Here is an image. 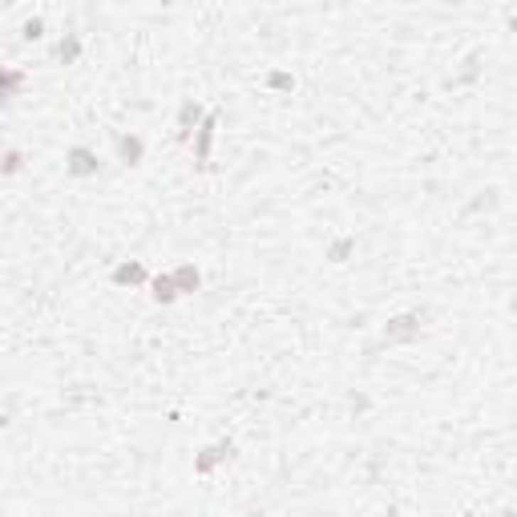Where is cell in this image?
<instances>
[{
	"label": "cell",
	"mask_w": 517,
	"mask_h": 517,
	"mask_svg": "<svg viewBox=\"0 0 517 517\" xmlns=\"http://www.w3.org/2000/svg\"><path fill=\"white\" fill-rule=\"evenodd\" d=\"M28 81L25 69H9V65H0V105H9V101L21 93V85Z\"/></svg>",
	"instance_id": "8992f818"
},
{
	"label": "cell",
	"mask_w": 517,
	"mask_h": 517,
	"mask_svg": "<svg viewBox=\"0 0 517 517\" xmlns=\"http://www.w3.org/2000/svg\"><path fill=\"white\" fill-rule=\"evenodd\" d=\"M267 85H271V89H291L295 81H291V73H271V77H267Z\"/></svg>",
	"instance_id": "9a60e30c"
},
{
	"label": "cell",
	"mask_w": 517,
	"mask_h": 517,
	"mask_svg": "<svg viewBox=\"0 0 517 517\" xmlns=\"http://www.w3.org/2000/svg\"><path fill=\"white\" fill-rule=\"evenodd\" d=\"M114 283L117 287H142V283H150V271L142 263H122L114 267Z\"/></svg>",
	"instance_id": "ba28073f"
},
{
	"label": "cell",
	"mask_w": 517,
	"mask_h": 517,
	"mask_svg": "<svg viewBox=\"0 0 517 517\" xmlns=\"http://www.w3.org/2000/svg\"><path fill=\"white\" fill-rule=\"evenodd\" d=\"M420 328H425V311H404V316L388 319L384 328V340L388 343H404V340H417Z\"/></svg>",
	"instance_id": "7a4b0ae2"
},
{
	"label": "cell",
	"mask_w": 517,
	"mask_h": 517,
	"mask_svg": "<svg viewBox=\"0 0 517 517\" xmlns=\"http://www.w3.org/2000/svg\"><path fill=\"white\" fill-rule=\"evenodd\" d=\"M117 158L126 166H138L142 158H146V138H142V134H122V138H117Z\"/></svg>",
	"instance_id": "52a82bcc"
},
{
	"label": "cell",
	"mask_w": 517,
	"mask_h": 517,
	"mask_svg": "<svg viewBox=\"0 0 517 517\" xmlns=\"http://www.w3.org/2000/svg\"><path fill=\"white\" fill-rule=\"evenodd\" d=\"M97 154L89 150V146H73V150L65 154V170H69V174L73 178H93L97 174Z\"/></svg>",
	"instance_id": "3957f363"
},
{
	"label": "cell",
	"mask_w": 517,
	"mask_h": 517,
	"mask_svg": "<svg viewBox=\"0 0 517 517\" xmlns=\"http://www.w3.org/2000/svg\"><path fill=\"white\" fill-rule=\"evenodd\" d=\"M352 251H356V239H336V242L328 247V259H331V263H343V259H348Z\"/></svg>",
	"instance_id": "7c38bea8"
},
{
	"label": "cell",
	"mask_w": 517,
	"mask_h": 517,
	"mask_svg": "<svg viewBox=\"0 0 517 517\" xmlns=\"http://www.w3.org/2000/svg\"><path fill=\"white\" fill-rule=\"evenodd\" d=\"M215 129H218V110L202 117V126L194 129V166L210 170V146H215Z\"/></svg>",
	"instance_id": "6da1fadb"
},
{
	"label": "cell",
	"mask_w": 517,
	"mask_h": 517,
	"mask_svg": "<svg viewBox=\"0 0 517 517\" xmlns=\"http://www.w3.org/2000/svg\"><path fill=\"white\" fill-rule=\"evenodd\" d=\"M25 166V158H21V150H9L4 154V162H0V174H16Z\"/></svg>",
	"instance_id": "4fadbf2b"
},
{
	"label": "cell",
	"mask_w": 517,
	"mask_h": 517,
	"mask_svg": "<svg viewBox=\"0 0 517 517\" xmlns=\"http://www.w3.org/2000/svg\"><path fill=\"white\" fill-rule=\"evenodd\" d=\"M170 279H174L178 295H186V291H198V287H202V275H198V267H194V263L174 267V271H170Z\"/></svg>",
	"instance_id": "9c48e42d"
},
{
	"label": "cell",
	"mask_w": 517,
	"mask_h": 517,
	"mask_svg": "<svg viewBox=\"0 0 517 517\" xmlns=\"http://www.w3.org/2000/svg\"><path fill=\"white\" fill-rule=\"evenodd\" d=\"M41 33H45V21H41V16H33V21H25V41H37Z\"/></svg>",
	"instance_id": "5bb4252c"
},
{
	"label": "cell",
	"mask_w": 517,
	"mask_h": 517,
	"mask_svg": "<svg viewBox=\"0 0 517 517\" xmlns=\"http://www.w3.org/2000/svg\"><path fill=\"white\" fill-rule=\"evenodd\" d=\"M150 295H154V303H174L178 299L174 279L170 275H150Z\"/></svg>",
	"instance_id": "8fae6325"
},
{
	"label": "cell",
	"mask_w": 517,
	"mask_h": 517,
	"mask_svg": "<svg viewBox=\"0 0 517 517\" xmlns=\"http://www.w3.org/2000/svg\"><path fill=\"white\" fill-rule=\"evenodd\" d=\"M53 57H57L61 65H73L77 57H81V37H77V33H65V37L57 41V49H53Z\"/></svg>",
	"instance_id": "30bf717a"
},
{
	"label": "cell",
	"mask_w": 517,
	"mask_h": 517,
	"mask_svg": "<svg viewBox=\"0 0 517 517\" xmlns=\"http://www.w3.org/2000/svg\"><path fill=\"white\" fill-rule=\"evenodd\" d=\"M202 105L194 97H186L182 101V105H178V138H190V134H194V129L202 126Z\"/></svg>",
	"instance_id": "5b68a950"
},
{
	"label": "cell",
	"mask_w": 517,
	"mask_h": 517,
	"mask_svg": "<svg viewBox=\"0 0 517 517\" xmlns=\"http://www.w3.org/2000/svg\"><path fill=\"white\" fill-rule=\"evenodd\" d=\"M230 457H235V444L218 441V444H210V449H202V453L194 457V473L206 477V473H215V465H223V461H230Z\"/></svg>",
	"instance_id": "277c9868"
}]
</instances>
